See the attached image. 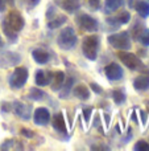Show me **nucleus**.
Here are the masks:
<instances>
[{
  "label": "nucleus",
  "instance_id": "6e6552de",
  "mask_svg": "<svg viewBox=\"0 0 149 151\" xmlns=\"http://www.w3.org/2000/svg\"><path fill=\"white\" fill-rule=\"evenodd\" d=\"M33 121L36 125L38 126H46L50 121V113L46 107H37L34 110Z\"/></svg>",
  "mask_w": 149,
  "mask_h": 151
},
{
  "label": "nucleus",
  "instance_id": "c756f323",
  "mask_svg": "<svg viewBox=\"0 0 149 151\" xmlns=\"http://www.w3.org/2000/svg\"><path fill=\"white\" fill-rule=\"evenodd\" d=\"M20 133L23 134L24 137H26V138H33V137H34V131L28 130V129H21Z\"/></svg>",
  "mask_w": 149,
  "mask_h": 151
},
{
  "label": "nucleus",
  "instance_id": "a878e982",
  "mask_svg": "<svg viewBox=\"0 0 149 151\" xmlns=\"http://www.w3.org/2000/svg\"><path fill=\"white\" fill-rule=\"evenodd\" d=\"M28 97L31 99H33V101H40V99L44 98V91L40 90V89H36V88H32L31 90H29V94Z\"/></svg>",
  "mask_w": 149,
  "mask_h": 151
},
{
  "label": "nucleus",
  "instance_id": "4468645a",
  "mask_svg": "<svg viewBox=\"0 0 149 151\" xmlns=\"http://www.w3.org/2000/svg\"><path fill=\"white\" fill-rule=\"evenodd\" d=\"M52 77H53L52 73H48V72H44V70H38L36 73V83L38 86H46L50 83Z\"/></svg>",
  "mask_w": 149,
  "mask_h": 151
},
{
  "label": "nucleus",
  "instance_id": "393cba45",
  "mask_svg": "<svg viewBox=\"0 0 149 151\" xmlns=\"http://www.w3.org/2000/svg\"><path fill=\"white\" fill-rule=\"evenodd\" d=\"M62 8L71 13V12H74V11L78 9V4L75 3V0H63L62 1Z\"/></svg>",
  "mask_w": 149,
  "mask_h": 151
},
{
  "label": "nucleus",
  "instance_id": "f704fd0d",
  "mask_svg": "<svg viewBox=\"0 0 149 151\" xmlns=\"http://www.w3.org/2000/svg\"><path fill=\"white\" fill-rule=\"evenodd\" d=\"M28 1H29V4L31 5H37L40 3V0H28Z\"/></svg>",
  "mask_w": 149,
  "mask_h": 151
},
{
  "label": "nucleus",
  "instance_id": "423d86ee",
  "mask_svg": "<svg viewBox=\"0 0 149 151\" xmlns=\"http://www.w3.org/2000/svg\"><path fill=\"white\" fill-rule=\"evenodd\" d=\"M4 20L7 21L8 25H9L13 31L17 32V33L24 28V25H25L24 17L20 15V12H17V11H11Z\"/></svg>",
  "mask_w": 149,
  "mask_h": 151
},
{
  "label": "nucleus",
  "instance_id": "dca6fc26",
  "mask_svg": "<svg viewBox=\"0 0 149 151\" xmlns=\"http://www.w3.org/2000/svg\"><path fill=\"white\" fill-rule=\"evenodd\" d=\"M133 88L136 90H147L149 88V76H139L133 81Z\"/></svg>",
  "mask_w": 149,
  "mask_h": 151
},
{
  "label": "nucleus",
  "instance_id": "f03ea898",
  "mask_svg": "<svg viewBox=\"0 0 149 151\" xmlns=\"http://www.w3.org/2000/svg\"><path fill=\"white\" fill-rule=\"evenodd\" d=\"M108 42L111 47L119 50H129L131 49V37L128 32H119L108 36Z\"/></svg>",
  "mask_w": 149,
  "mask_h": 151
},
{
  "label": "nucleus",
  "instance_id": "1a4fd4ad",
  "mask_svg": "<svg viewBox=\"0 0 149 151\" xmlns=\"http://www.w3.org/2000/svg\"><path fill=\"white\" fill-rule=\"evenodd\" d=\"M104 73H106V77L110 81H118L123 77V69H121V66L119 64L112 63L106 66Z\"/></svg>",
  "mask_w": 149,
  "mask_h": 151
},
{
  "label": "nucleus",
  "instance_id": "6ab92c4d",
  "mask_svg": "<svg viewBox=\"0 0 149 151\" xmlns=\"http://www.w3.org/2000/svg\"><path fill=\"white\" fill-rule=\"evenodd\" d=\"M137 13H139L141 17H148L149 16V3L148 1H137L135 4Z\"/></svg>",
  "mask_w": 149,
  "mask_h": 151
},
{
  "label": "nucleus",
  "instance_id": "e433bc0d",
  "mask_svg": "<svg viewBox=\"0 0 149 151\" xmlns=\"http://www.w3.org/2000/svg\"><path fill=\"white\" fill-rule=\"evenodd\" d=\"M4 1H5V4H9V5H12V7H13V4H15L13 0H4Z\"/></svg>",
  "mask_w": 149,
  "mask_h": 151
},
{
  "label": "nucleus",
  "instance_id": "72a5a7b5",
  "mask_svg": "<svg viewBox=\"0 0 149 151\" xmlns=\"http://www.w3.org/2000/svg\"><path fill=\"white\" fill-rule=\"evenodd\" d=\"M4 9H5V1L0 0V11H4Z\"/></svg>",
  "mask_w": 149,
  "mask_h": 151
},
{
  "label": "nucleus",
  "instance_id": "cd10ccee",
  "mask_svg": "<svg viewBox=\"0 0 149 151\" xmlns=\"http://www.w3.org/2000/svg\"><path fill=\"white\" fill-rule=\"evenodd\" d=\"M135 150H139V151H148V150H149V143H147L145 141H139L136 145H135Z\"/></svg>",
  "mask_w": 149,
  "mask_h": 151
},
{
  "label": "nucleus",
  "instance_id": "9d476101",
  "mask_svg": "<svg viewBox=\"0 0 149 151\" xmlns=\"http://www.w3.org/2000/svg\"><path fill=\"white\" fill-rule=\"evenodd\" d=\"M13 110H15L16 115L20 118H23V119H29L32 115V106H29V105H25L23 104V102H17L16 101L15 104H13Z\"/></svg>",
  "mask_w": 149,
  "mask_h": 151
},
{
  "label": "nucleus",
  "instance_id": "39448f33",
  "mask_svg": "<svg viewBox=\"0 0 149 151\" xmlns=\"http://www.w3.org/2000/svg\"><path fill=\"white\" fill-rule=\"evenodd\" d=\"M118 56L121 60V63L128 69H131V70H136V69H139L140 66H141L140 58L137 57L136 55H133V53L128 52V50H121V52H119Z\"/></svg>",
  "mask_w": 149,
  "mask_h": 151
},
{
  "label": "nucleus",
  "instance_id": "0eeeda50",
  "mask_svg": "<svg viewBox=\"0 0 149 151\" xmlns=\"http://www.w3.org/2000/svg\"><path fill=\"white\" fill-rule=\"evenodd\" d=\"M77 23H78V25L81 27L83 31H87V32H96L98 31V21L95 20L94 17H91L90 15H86V13L78 16Z\"/></svg>",
  "mask_w": 149,
  "mask_h": 151
},
{
  "label": "nucleus",
  "instance_id": "2f4dec72",
  "mask_svg": "<svg viewBox=\"0 0 149 151\" xmlns=\"http://www.w3.org/2000/svg\"><path fill=\"white\" fill-rule=\"evenodd\" d=\"M90 4L92 5L91 8H94V9H98V8H99V1H98V0H96V1H95V0H91V1H90Z\"/></svg>",
  "mask_w": 149,
  "mask_h": 151
},
{
  "label": "nucleus",
  "instance_id": "f8f14e48",
  "mask_svg": "<svg viewBox=\"0 0 149 151\" xmlns=\"http://www.w3.org/2000/svg\"><path fill=\"white\" fill-rule=\"evenodd\" d=\"M52 126L54 130H57L61 134H66L67 129H66V122H65V117L62 113H57L52 119Z\"/></svg>",
  "mask_w": 149,
  "mask_h": 151
},
{
  "label": "nucleus",
  "instance_id": "f257e3e1",
  "mask_svg": "<svg viewBox=\"0 0 149 151\" xmlns=\"http://www.w3.org/2000/svg\"><path fill=\"white\" fill-rule=\"evenodd\" d=\"M77 35L73 27H66L60 32L57 37V44L61 49L63 50H71L77 45Z\"/></svg>",
  "mask_w": 149,
  "mask_h": 151
},
{
  "label": "nucleus",
  "instance_id": "7c9ffc66",
  "mask_svg": "<svg viewBox=\"0 0 149 151\" xmlns=\"http://www.w3.org/2000/svg\"><path fill=\"white\" fill-rule=\"evenodd\" d=\"M90 86H91V89H92V90H94L96 94H102V93H103V89L100 88V86L98 85V83H94V82H92Z\"/></svg>",
  "mask_w": 149,
  "mask_h": 151
},
{
  "label": "nucleus",
  "instance_id": "aec40b11",
  "mask_svg": "<svg viewBox=\"0 0 149 151\" xmlns=\"http://www.w3.org/2000/svg\"><path fill=\"white\" fill-rule=\"evenodd\" d=\"M73 83H74V80L71 77H69L66 81H63V85H62V91H61L60 97L61 98H66V97L70 94L71 91V88H73Z\"/></svg>",
  "mask_w": 149,
  "mask_h": 151
},
{
  "label": "nucleus",
  "instance_id": "c85d7f7f",
  "mask_svg": "<svg viewBox=\"0 0 149 151\" xmlns=\"http://www.w3.org/2000/svg\"><path fill=\"white\" fill-rule=\"evenodd\" d=\"M91 113H92V109H91V107L83 109V111H82V115H83V119L86 121V123H89L90 117H91Z\"/></svg>",
  "mask_w": 149,
  "mask_h": 151
},
{
  "label": "nucleus",
  "instance_id": "a211bd4d",
  "mask_svg": "<svg viewBox=\"0 0 149 151\" xmlns=\"http://www.w3.org/2000/svg\"><path fill=\"white\" fill-rule=\"evenodd\" d=\"M129 20H131V15H129V12H123V13H120L119 16L110 17L107 21L108 23H111V24H114V25H118V24H127Z\"/></svg>",
  "mask_w": 149,
  "mask_h": 151
},
{
  "label": "nucleus",
  "instance_id": "f3484780",
  "mask_svg": "<svg viewBox=\"0 0 149 151\" xmlns=\"http://www.w3.org/2000/svg\"><path fill=\"white\" fill-rule=\"evenodd\" d=\"M52 90L53 91H58L63 85V81H65V73L63 72H57L54 73V76L52 77Z\"/></svg>",
  "mask_w": 149,
  "mask_h": 151
},
{
  "label": "nucleus",
  "instance_id": "c9c22d12",
  "mask_svg": "<svg viewBox=\"0 0 149 151\" xmlns=\"http://www.w3.org/2000/svg\"><path fill=\"white\" fill-rule=\"evenodd\" d=\"M141 119H143V123H145V119H147V114L144 111H141Z\"/></svg>",
  "mask_w": 149,
  "mask_h": 151
},
{
  "label": "nucleus",
  "instance_id": "412c9836",
  "mask_svg": "<svg viewBox=\"0 0 149 151\" xmlns=\"http://www.w3.org/2000/svg\"><path fill=\"white\" fill-rule=\"evenodd\" d=\"M66 16H57V17H54L53 20H49L48 21V27H49L50 29H55V28H60V27H62L63 24L66 23Z\"/></svg>",
  "mask_w": 149,
  "mask_h": 151
},
{
  "label": "nucleus",
  "instance_id": "4c0bfd02",
  "mask_svg": "<svg viewBox=\"0 0 149 151\" xmlns=\"http://www.w3.org/2000/svg\"><path fill=\"white\" fill-rule=\"evenodd\" d=\"M3 48V41H1V39H0V49Z\"/></svg>",
  "mask_w": 149,
  "mask_h": 151
},
{
  "label": "nucleus",
  "instance_id": "7ed1b4c3",
  "mask_svg": "<svg viewBox=\"0 0 149 151\" xmlns=\"http://www.w3.org/2000/svg\"><path fill=\"white\" fill-rule=\"evenodd\" d=\"M98 49H99V39L96 36H87L83 40L82 52L86 56V58L94 61L98 56Z\"/></svg>",
  "mask_w": 149,
  "mask_h": 151
},
{
  "label": "nucleus",
  "instance_id": "ddd939ff",
  "mask_svg": "<svg viewBox=\"0 0 149 151\" xmlns=\"http://www.w3.org/2000/svg\"><path fill=\"white\" fill-rule=\"evenodd\" d=\"M32 57H33V60L36 61L37 64H40V65H44V64H46L48 61L50 60L49 52L45 49H41V48L34 49L33 52H32Z\"/></svg>",
  "mask_w": 149,
  "mask_h": 151
},
{
  "label": "nucleus",
  "instance_id": "4be33fe9",
  "mask_svg": "<svg viewBox=\"0 0 149 151\" xmlns=\"http://www.w3.org/2000/svg\"><path fill=\"white\" fill-rule=\"evenodd\" d=\"M3 32H4V35L11 40V41H16V39H17V32L13 31V29L7 24L5 20H3Z\"/></svg>",
  "mask_w": 149,
  "mask_h": 151
},
{
  "label": "nucleus",
  "instance_id": "5701e85b",
  "mask_svg": "<svg viewBox=\"0 0 149 151\" xmlns=\"http://www.w3.org/2000/svg\"><path fill=\"white\" fill-rule=\"evenodd\" d=\"M104 4L108 11H118L124 5V0H106Z\"/></svg>",
  "mask_w": 149,
  "mask_h": 151
},
{
  "label": "nucleus",
  "instance_id": "2eb2a0df",
  "mask_svg": "<svg viewBox=\"0 0 149 151\" xmlns=\"http://www.w3.org/2000/svg\"><path fill=\"white\" fill-rule=\"evenodd\" d=\"M73 93L77 98H79L81 101H86L90 98V89L86 85H78L73 89Z\"/></svg>",
  "mask_w": 149,
  "mask_h": 151
},
{
  "label": "nucleus",
  "instance_id": "b1692460",
  "mask_svg": "<svg viewBox=\"0 0 149 151\" xmlns=\"http://www.w3.org/2000/svg\"><path fill=\"white\" fill-rule=\"evenodd\" d=\"M112 98H114V102L116 105H121L123 102H126V93L123 90H114L112 91Z\"/></svg>",
  "mask_w": 149,
  "mask_h": 151
},
{
  "label": "nucleus",
  "instance_id": "bb28decb",
  "mask_svg": "<svg viewBox=\"0 0 149 151\" xmlns=\"http://www.w3.org/2000/svg\"><path fill=\"white\" fill-rule=\"evenodd\" d=\"M139 40L143 45L149 47V29H144V31L141 32V35L139 36Z\"/></svg>",
  "mask_w": 149,
  "mask_h": 151
},
{
  "label": "nucleus",
  "instance_id": "9b49d317",
  "mask_svg": "<svg viewBox=\"0 0 149 151\" xmlns=\"http://www.w3.org/2000/svg\"><path fill=\"white\" fill-rule=\"evenodd\" d=\"M21 60L20 55L15 52H8V53H4V55L0 57V66H12V65H16L18 64Z\"/></svg>",
  "mask_w": 149,
  "mask_h": 151
},
{
  "label": "nucleus",
  "instance_id": "473e14b6",
  "mask_svg": "<svg viewBox=\"0 0 149 151\" xmlns=\"http://www.w3.org/2000/svg\"><path fill=\"white\" fill-rule=\"evenodd\" d=\"M1 109L4 110V111H9V110L12 109V106H11V105H8V104H4V105H3Z\"/></svg>",
  "mask_w": 149,
  "mask_h": 151
},
{
  "label": "nucleus",
  "instance_id": "20e7f679",
  "mask_svg": "<svg viewBox=\"0 0 149 151\" xmlns=\"http://www.w3.org/2000/svg\"><path fill=\"white\" fill-rule=\"evenodd\" d=\"M28 70L25 68H16L9 76V86L12 89H21L28 81Z\"/></svg>",
  "mask_w": 149,
  "mask_h": 151
}]
</instances>
